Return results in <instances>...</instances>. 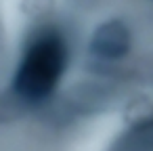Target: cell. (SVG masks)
Returning a JSON list of instances; mask_svg holds the SVG:
<instances>
[{
	"instance_id": "6da1fadb",
	"label": "cell",
	"mask_w": 153,
	"mask_h": 151,
	"mask_svg": "<svg viewBox=\"0 0 153 151\" xmlns=\"http://www.w3.org/2000/svg\"><path fill=\"white\" fill-rule=\"evenodd\" d=\"M67 63L65 42L57 34L40 36L25 53L13 80L15 92L25 101H44L59 84Z\"/></svg>"
},
{
	"instance_id": "7a4b0ae2",
	"label": "cell",
	"mask_w": 153,
	"mask_h": 151,
	"mask_svg": "<svg viewBox=\"0 0 153 151\" xmlns=\"http://www.w3.org/2000/svg\"><path fill=\"white\" fill-rule=\"evenodd\" d=\"M128 48H130V32L122 21L103 23L90 40V51L103 59H120L128 53Z\"/></svg>"
}]
</instances>
